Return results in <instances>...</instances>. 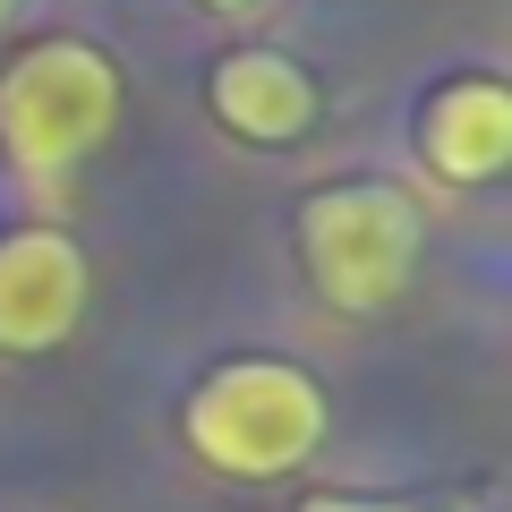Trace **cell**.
Masks as SVG:
<instances>
[{
  "instance_id": "cell-1",
  "label": "cell",
  "mask_w": 512,
  "mask_h": 512,
  "mask_svg": "<svg viewBox=\"0 0 512 512\" xmlns=\"http://www.w3.org/2000/svg\"><path fill=\"white\" fill-rule=\"evenodd\" d=\"M333 410H325V384L291 359H222L214 376H197L180 410V436L205 470L222 478H291L299 461H316Z\"/></svg>"
},
{
  "instance_id": "cell-2",
  "label": "cell",
  "mask_w": 512,
  "mask_h": 512,
  "mask_svg": "<svg viewBox=\"0 0 512 512\" xmlns=\"http://www.w3.org/2000/svg\"><path fill=\"white\" fill-rule=\"evenodd\" d=\"M120 128V69L77 35H35L0 69V154L35 180L77 171Z\"/></svg>"
},
{
  "instance_id": "cell-3",
  "label": "cell",
  "mask_w": 512,
  "mask_h": 512,
  "mask_svg": "<svg viewBox=\"0 0 512 512\" xmlns=\"http://www.w3.org/2000/svg\"><path fill=\"white\" fill-rule=\"evenodd\" d=\"M427 248L419 197L393 180H333L299 205V265H308L316 299L342 316H376L410 291Z\"/></svg>"
},
{
  "instance_id": "cell-4",
  "label": "cell",
  "mask_w": 512,
  "mask_h": 512,
  "mask_svg": "<svg viewBox=\"0 0 512 512\" xmlns=\"http://www.w3.org/2000/svg\"><path fill=\"white\" fill-rule=\"evenodd\" d=\"M77 316H86V248L52 222L0 231V350L43 359L77 333Z\"/></svg>"
},
{
  "instance_id": "cell-5",
  "label": "cell",
  "mask_w": 512,
  "mask_h": 512,
  "mask_svg": "<svg viewBox=\"0 0 512 512\" xmlns=\"http://www.w3.org/2000/svg\"><path fill=\"white\" fill-rule=\"evenodd\" d=\"M205 111H214L231 137H248V146H299L316 128V111H325V94H316V77L299 69L291 52L239 43V52H222L214 77H205Z\"/></svg>"
},
{
  "instance_id": "cell-6",
  "label": "cell",
  "mask_w": 512,
  "mask_h": 512,
  "mask_svg": "<svg viewBox=\"0 0 512 512\" xmlns=\"http://www.w3.org/2000/svg\"><path fill=\"white\" fill-rule=\"evenodd\" d=\"M419 154L436 180L453 188H487L512 163V94L504 77H444L419 111Z\"/></svg>"
},
{
  "instance_id": "cell-7",
  "label": "cell",
  "mask_w": 512,
  "mask_h": 512,
  "mask_svg": "<svg viewBox=\"0 0 512 512\" xmlns=\"http://www.w3.org/2000/svg\"><path fill=\"white\" fill-rule=\"evenodd\" d=\"M299 512H402V504H376V495H308Z\"/></svg>"
},
{
  "instance_id": "cell-8",
  "label": "cell",
  "mask_w": 512,
  "mask_h": 512,
  "mask_svg": "<svg viewBox=\"0 0 512 512\" xmlns=\"http://www.w3.org/2000/svg\"><path fill=\"white\" fill-rule=\"evenodd\" d=\"M205 9H248V0H205Z\"/></svg>"
},
{
  "instance_id": "cell-9",
  "label": "cell",
  "mask_w": 512,
  "mask_h": 512,
  "mask_svg": "<svg viewBox=\"0 0 512 512\" xmlns=\"http://www.w3.org/2000/svg\"><path fill=\"white\" fill-rule=\"evenodd\" d=\"M9 9H18V0H0V18H9Z\"/></svg>"
}]
</instances>
